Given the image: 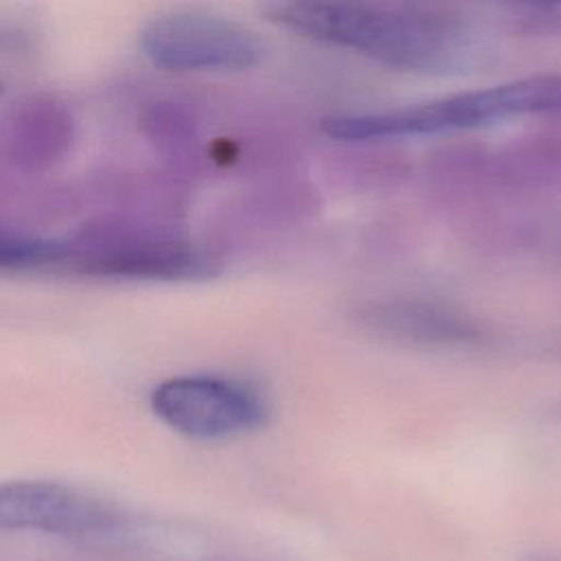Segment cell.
Instances as JSON below:
<instances>
[{
	"mask_svg": "<svg viewBox=\"0 0 561 561\" xmlns=\"http://www.w3.org/2000/svg\"><path fill=\"white\" fill-rule=\"evenodd\" d=\"M559 112L561 75H530L405 107L335 114L322 121V131L333 140L377 142L467 131L513 118Z\"/></svg>",
	"mask_w": 561,
	"mask_h": 561,
	"instance_id": "7a4b0ae2",
	"label": "cell"
},
{
	"mask_svg": "<svg viewBox=\"0 0 561 561\" xmlns=\"http://www.w3.org/2000/svg\"><path fill=\"white\" fill-rule=\"evenodd\" d=\"M68 252L59 241L35 239L0 230V267L2 270H33L55 265Z\"/></svg>",
	"mask_w": 561,
	"mask_h": 561,
	"instance_id": "52a82bcc",
	"label": "cell"
},
{
	"mask_svg": "<svg viewBox=\"0 0 561 561\" xmlns=\"http://www.w3.org/2000/svg\"><path fill=\"white\" fill-rule=\"evenodd\" d=\"M138 46L164 72H241L265 57V44L252 28L199 9L156 15L138 33Z\"/></svg>",
	"mask_w": 561,
	"mask_h": 561,
	"instance_id": "3957f363",
	"label": "cell"
},
{
	"mask_svg": "<svg viewBox=\"0 0 561 561\" xmlns=\"http://www.w3.org/2000/svg\"><path fill=\"white\" fill-rule=\"evenodd\" d=\"M259 9L289 33L399 72L467 75L495 53L454 0H259Z\"/></svg>",
	"mask_w": 561,
	"mask_h": 561,
	"instance_id": "6da1fadb",
	"label": "cell"
},
{
	"mask_svg": "<svg viewBox=\"0 0 561 561\" xmlns=\"http://www.w3.org/2000/svg\"><path fill=\"white\" fill-rule=\"evenodd\" d=\"M114 515L96 500L55 482H0V528L50 535L110 530Z\"/></svg>",
	"mask_w": 561,
	"mask_h": 561,
	"instance_id": "5b68a950",
	"label": "cell"
},
{
	"mask_svg": "<svg viewBox=\"0 0 561 561\" xmlns=\"http://www.w3.org/2000/svg\"><path fill=\"white\" fill-rule=\"evenodd\" d=\"M0 90H2V83H0Z\"/></svg>",
	"mask_w": 561,
	"mask_h": 561,
	"instance_id": "ba28073f",
	"label": "cell"
},
{
	"mask_svg": "<svg viewBox=\"0 0 561 561\" xmlns=\"http://www.w3.org/2000/svg\"><path fill=\"white\" fill-rule=\"evenodd\" d=\"M151 408L171 430L202 440L252 430L265 414L252 388L217 375L171 377L151 392Z\"/></svg>",
	"mask_w": 561,
	"mask_h": 561,
	"instance_id": "277c9868",
	"label": "cell"
},
{
	"mask_svg": "<svg viewBox=\"0 0 561 561\" xmlns=\"http://www.w3.org/2000/svg\"><path fill=\"white\" fill-rule=\"evenodd\" d=\"M471 18L482 13L508 33L561 35V0H454ZM476 20V18H473Z\"/></svg>",
	"mask_w": 561,
	"mask_h": 561,
	"instance_id": "8992f818",
	"label": "cell"
}]
</instances>
